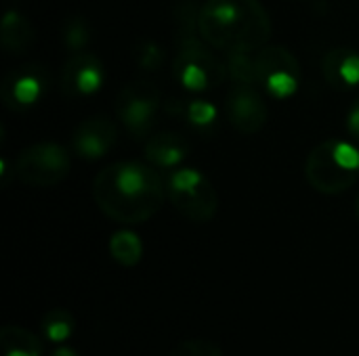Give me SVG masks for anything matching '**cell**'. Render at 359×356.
I'll return each instance as SVG.
<instances>
[{"instance_id":"cell-19","label":"cell","mask_w":359,"mask_h":356,"mask_svg":"<svg viewBox=\"0 0 359 356\" xmlns=\"http://www.w3.org/2000/svg\"><path fill=\"white\" fill-rule=\"evenodd\" d=\"M168 356H223V350L210 342V340H185V342H179Z\"/></svg>"},{"instance_id":"cell-16","label":"cell","mask_w":359,"mask_h":356,"mask_svg":"<svg viewBox=\"0 0 359 356\" xmlns=\"http://www.w3.org/2000/svg\"><path fill=\"white\" fill-rule=\"evenodd\" d=\"M0 350L2 356H42V342L21 325H4L0 329Z\"/></svg>"},{"instance_id":"cell-18","label":"cell","mask_w":359,"mask_h":356,"mask_svg":"<svg viewBox=\"0 0 359 356\" xmlns=\"http://www.w3.org/2000/svg\"><path fill=\"white\" fill-rule=\"evenodd\" d=\"M74 327H76L74 317L65 308H53L42 317V332L46 340H50L53 344L67 342L74 334Z\"/></svg>"},{"instance_id":"cell-7","label":"cell","mask_w":359,"mask_h":356,"mask_svg":"<svg viewBox=\"0 0 359 356\" xmlns=\"http://www.w3.org/2000/svg\"><path fill=\"white\" fill-rule=\"evenodd\" d=\"M257 86H265L273 97L286 99L299 90L301 65L284 46H263L252 52Z\"/></svg>"},{"instance_id":"cell-24","label":"cell","mask_w":359,"mask_h":356,"mask_svg":"<svg viewBox=\"0 0 359 356\" xmlns=\"http://www.w3.org/2000/svg\"><path fill=\"white\" fill-rule=\"evenodd\" d=\"M50 356H80L74 348H69V346H63V344H57V348L53 350V355Z\"/></svg>"},{"instance_id":"cell-9","label":"cell","mask_w":359,"mask_h":356,"mask_svg":"<svg viewBox=\"0 0 359 356\" xmlns=\"http://www.w3.org/2000/svg\"><path fill=\"white\" fill-rule=\"evenodd\" d=\"M227 120L242 134L259 132L269 118V107L255 84L236 82L227 94Z\"/></svg>"},{"instance_id":"cell-1","label":"cell","mask_w":359,"mask_h":356,"mask_svg":"<svg viewBox=\"0 0 359 356\" xmlns=\"http://www.w3.org/2000/svg\"><path fill=\"white\" fill-rule=\"evenodd\" d=\"M166 195L168 187L162 176L141 162L109 164L93 180L97 208L120 225H141L154 218Z\"/></svg>"},{"instance_id":"cell-2","label":"cell","mask_w":359,"mask_h":356,"mask_svg":"<svg viewBox=\"0 0 359 356\" xmlns=\"http://www.w3.org/2000/svg\"><path fill=\"white\" fill-rule=\"evenodd\" d=\"M198 29L225 55L255 52L271 38V17L259 0H206L198 13Z\"/></svg>"},{"instance_id":"cell-21","label":"cell","mask_w":359,"mask_h":356,"mask_svg":"<svg viewBox=\"0 0 359 356\" xmlns=\"http://www.w3.org/2000/svg\"><path fill=\"white\" fill-rule=\"evenodd\" d=\"M88 42V27L82 19H72L65 25V44L72 46L74 50L84 48V44Z\"/></svg>"},{"instance_id":"cell-14","label":"cell","mask_w":359,"mask_h":356,"mask_svg":"<svg viewBox=\"0 0 359 356\" xmlns=\"http://www.w3.org/2000/svg\"><path fill=\"white\" fill-rule=\"evenodd\" d=\"M189 145L181 134L175 132H162L149 136L145 143V157L156 168H175L187 157Z\"/></svg>"},{"instance_id":"cell-13","label":"cell","mask_w":359,"mask_h":356,"mask_svg":"<svg viewBox=\"0 0 359 356\" xmlns=\"http://www.w3.org/2000/svg\"><path fill=\"white\" fill-rule=\"evenodd\" d=\"M322 73L337 90L359 84V52L353 48H332L322 59Z\"/></svg>"},{"instance_id":"cell-25","label":"cell","mask_w":359,"mask_h":356,"mask_svg":"<svg viewBox=\"0 0 359 356\" xmlns=\"http://www.w3.org/2000/svg\"><path fill=\"white\" fill-rule=\"evenodd\" d=\"M355 214H358V220H359V195H358V201H355Z\"/></svg>"},{"instance_id":"cell-8","label":"cell","mask_w":359,"mask_h":356,"mask_svg":"<svg viewBox=\"0 0 359 356\" xmlns=\"http://www.w3.org/2000/svg\"><path fill=\"white\" fill-rule=\"evenodd\" d=\"M158 109L160 90L149 82H133L118 92L116 115L126 132L135 138H143L151 132Z\"/></svg>"},{"instance_id":"cell-6","label":"cell","mask_w":359,"mask_h":356,"mask_svg":"<svg viewBox=\"0 0 359 356\" xmlns=\"http://www.w3.org/2000/svg\"><path fill=\"white\" fill-rule=\"evenodd\" d=\"M15 174L29 187H55L69 174V155L57 143L32 145L19 153Z\"/></svg>"},{"instance_id":"cell-12","label":"cell","mask_w":359,"mask_h":356,"mask_svg":"<svg viewBox=\"0 0 359 356\" xmlns=\"http://www.w3.org/2000/svg\"><path fill=\"white\" fill-rule=\"evenodd\" d=\"M44 90V78L36 67H21L6 76L2 84V101L6 107H29L34 105Z\"/></svg>"},{"instance_id":"cell-11","label":"cell","mask_w":359,"mask_h":356,"mask_svg":"<svg viewBox=\"0 0 359 356\" xmlns=\"http://www.w3.org/2000/svg\"><path fill=\"white\" fill-rule=\"evenodd\" d=\"M118 143V126L109 118H88L82 122L74 136V151L84 159H99L107 155Z\"/></svg>"},{"instance_id":"cell-17","label":"cell","mask_w":359,"mask_h":356,"mask_svg":"<svg viewBox=\"0 0 359 356\" xmlns=\"http://www.w3.org/2000/svg\"><path fill=\"white\" fill-rule=\"evenodd\" d=\"M109 254L122 266H135L143 258V243L133 231H118L109 239Z\"/></svg>"},{"instance_id":"cell-15","label":"cell","mask_w":359,"mask_h":356,"mask_svg":"<svg viewBox=\"0 0 359 356\" xmlns=\"http://www.w3.org/2000/svg\"><path fill=\"white\" fill-rule=\"evenodd\" d=\"M34 42V25L17 10H8L2 19V46L6 52L23 55Z\"/></svg>"},{"instance_id":"cell-20","label":"cell","mask_w":359,"mask_h":356,"mask_svg":"<svg viewBox=\"0 0 359 356\" xmlns=\"http://www.w3.org/2000/svg\"><path fill=\"white\" fill-rule=\"evenodd\" d=\"M185 113H187V118H189L191 124H196V126H206V124H210V122L215 120L217 109H215V105H210L208 101H191V103L187 105Z\"/></svg>"},{"instance_id":"cell-3","label":"cell","mask_w":359,"mask_h":356,"mask_svg":"<svg viewBox=\"0 0 359 356\" xmlns=\"http://www.w3.org/2000/svg\"><path fill=\"white\" fill-rule=\"evenodd\" d=\"M305 176L324 195L345 193L358 183L359 151L345 141L328 138L307 155Z\"/></svg>"},{"instance_id":"cell-4","label":"cell","mask_w":359,"mask_h":356,"mask_svg":"<svg viewBox=\"0 0 359 356\" xmlns=\"http://www.w3.org/2000/svg\"><path fill=\"white\" fill-rule=\"evenodd\" d=\"M172 71L177 80L194 92L210 90L223 84L229 76L227 63L221 61L217 48H212L204 38H196L191 29H187L179 40V48L172 59Z\"/></svg>"},{"instance_id":"cell-23","label":"cell","mask_w":359,"mask_h":356,"mask_svg":"<svg viewBox=\"0 0 359 356\" xmlns=\"http://www.w3.org/2000/svg\"><path fill=\"white\" fill-rule=\"evenodd\" d=\"M347 130L359 138V97L355 99L353 107L349 109V115H347Z\"/></svg>"},{"instance_id":"cell-5","label":"cell","mask_w":359,"mask_h":356,"mask_svg":"<svg viewBox=\"0 0 359 356\" xmlns=\"http://www.w3.org/2000/svg\"><path fill=\"white\" fill-rule=\"evenodd\" d=\"M172 208L191 222H210L219 210V195L210 180L196 168H181L168 176Z\"/></svg>"},{"instance_id":"cell-22","label":"cell","mask_w":359,"mask_h":356,"mask_svg":"<svg viewBox=\"0 0 359 356\" xmlns=\"http://www.w3.org/2000/svg\"><path fill=\"white\" fill-rule=\"evenodd\" d=\"M162 59H164V55L154 42H145L137 52V61L145 69H158L162 65Z\"/></svg>"},{"instance_id":"cell-10","label":"cell","mask_w":359,"mask_h":356,"mask_svg":"<svg viewBox=\"0 0 359 356\" xmlns=\"http://www.w3.org/2000/svg\"><path fill=\"white\" fill-rule=\"evenodd\" d=\"M103 84V63L97 55L86 50H76L63 65L61 86L67 94L86 97L101 88Z\"/></svg>"}]
</instances>
